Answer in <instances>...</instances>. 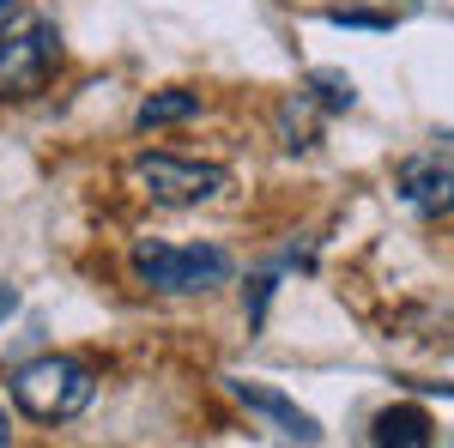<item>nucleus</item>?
Instances as JSON below:
<instances>
[{"label":"nucleus","mask_w":454,"mask_h":448,"mask_svg":"<svg viewBox=\"0 0 454 448\" xmlns=\"http://www.w3.org/2000/svg\"><path fill=\"white\" fill-rule=\"evenodd\" d=\"M6 394L36 424H67V418H79L98 400V370L85 358H67V351H43V358L19 364L6 376Z\"/></svg>","instance_id":"f257e3e1"},{"label":"nucleus","mask_w":454,"mask_h":448,"mask_svg":"<svg viewBox=\"0 0 454 448\" xmlns=\"http://www.w3.org/2000/svg\"><path fill=\"white\" fill-rule=\"evenodd\" d=\"M128 267L145 291H164V297H194V291H212L237 273V261L218 248V242H134Z\"/></svg>","instance_id":"f03ea898"},{"label":"nucleus","mask_w":454,"mask_h":448,"mask_svg":"<svg viewBox=\"0 0 454 448\" xmlns=\"http://www.w3.org/2000/svg\"><path fill=\"white\" fill-rule=\"evenodd\" d=\"M128 176H134V188H140L152 207H207V200H218L224 188H231V170L224 164H207V158H176V152H140L134 164H128Z\"/></svg>","instance_id":"7ed1b4c3"},{"label":"nucleus","mask_w":454,"mask_h":448,"mask_svg":"<svg viewBox=\"0 0 454 448\" xmlns=\"http://www.w3.org/2000/svg\"><path fill=\"white\" fill-rule=\"evenodd\" d=\"M61 67V31L49 19H19L0 31V98H36Z\"/></svg>","instance_id":"20e7f679"},{"label":"nucleus","mask_w":454,"mask_h":448,"mask_svg":"<svg viewBox=\"0 0 454 448\" xmlns=\"http://www.w3.org/2000/svg\"><path fill=\"white\" fill-rule=\"evenodd\" d=\"M394 188L419 218H449L454 212V158L442 152H412L394 164Z\"/></svg>","instance_id":"39448f33"},{"label":"nucleus","mask_w":454,"mask_h":448,"mask_svg":"<svg viewBox=\"0 0 454 448\" xmlns=\"http://www.w3.org/2000/svg\"><path fill=\"white\" fill-rule=\"evenodd\" d=\"M224 388H231V394H237V400H243L248 413H261V418H273V424H279L285 436H291V443H321V424H315L309 413H303V406H297V400H285L279 388H261V381H237V376H224Z\"/></svg>","instance_id":"423d86ee"},{"label":"nucleus","mask_w":454,"mask_h":448,"mask_svg":"<svg viewBox=\"0 0 454 448\" xmlns=\"http://www.w3.org/2000/svg\"><path fill=\"white\" fill-rule=\"evenodd\" d=\"M370 443L376 448H436V418L412 406V400H400V406H382L376 424H370Z\"/></svg>","instance_id":"0eeeda50"},{"label":"nucleus","mask_w":454,"mask_h":448,"mask_svg":"<svg viewBox=\"0 0 454 448\" xmlns=\"http://www.w3.org/2000/svg\"><path fill=\"white\" fill-rule=\"evenodd\" d=\"M321 115H327V109L315 104L309 91L285 98V104H279V139L291 145V152H309V145H315V128H321Z\"/></svg>","instance_id":"6e6552de"},{"label":"nucleus","mask_w":454,"mask_h":448,"mask_svg":"<svg viewBox=\"0 0 454 448\" xmlns=\"http://www.w3.org/2000/svg\"><path fill=\"white\" fill-rule=\"evenodd\" d=\"M188 115H200V91H152L140 109H134V128H170V122H188Z\"/></svg>","instance_id":"1a4fd4ad"},{"label":"nucleus","mask_w":454,"mask_h":448,"mask_svg":"<svg viewBox=\"0 0 454 448\" xmlns=\"http://www.w3.org/2000/svg\"><path fill=\"white\" fill-rule=\"evenodd\" d=\"M303 91H309V98H315L321 109H327V115H340V109L357 104V85H351V79H346L340 67H315L309 79H303Z\"/></svg>","instance_id":"9d476101"},{"label":"nucleus","mask_w":454,"mask_h":448,"mask_svg":"<svg viewBox=\"0 0 454 448\" xmlns=\"http://www.w3.org/2000/svg\"><path fill=\"white\" fill-rule=\"evenodd\" d=\"M327 19H333V25H370V31H382V25H387V19H376V12H351V6H333Z\"/></svg>","instance_id":"9b49d317"},{"label":"nucleus","mask_w":454,"mask_h":448,"mask_svg":"<svg viewBox=\"0 0 454 448\" xmlns=\"http://www.w3.org/2000/svg\"><path fill=\"white\" fill-rule=\"evenodd\" d=\"M0 448H12V418H6V406H0Z\"/></svg>","instance_id":"f8f14e48"},{"label":"nucleus","mask_w":454,"mask_h":448,"mask_svg":"<svg viewBox=\"0 0 454 448\" xmlns=\"http://www.w3.org/2000/svg\"><path fill=\"white\" fill-rule=\"evenodd\" d=\"M12 303H19V297H12V285H0V315L12 310Z\"/></svg>","instance_id":"ddd939ff"},{"label":"nucleus","mask_w":454,"mask_h":448,"mask_svg":"<svg viewBox=\"0 0 454 448\" xmlns=\"http://www.w3.org/2000/svg\"><path fill=\"white\" fill-rule=\"evenodd\" d=\"M12 12H19V0H0V25H6V19H12Z\"/></svg>","instance_id":"4468645a"}]
</instances>
